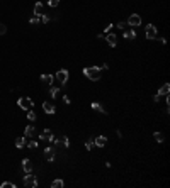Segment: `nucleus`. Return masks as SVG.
Listing matches in <instances>:
<instances>
[{
  "label": "nucleus",
  "instance_id": "obj_1",
  "mask_svg": "<svg viewBox=\"0 0 170 188\" xmlns=\"http://www.w3.org/2000/svg\"><path fill=\"white\" fill-rule=\"evenodd\" d=\"M84 75L89 78V80H92V81H99V80H101V70H99L97 66L84 68Z\"/></svg>",
  "mask_w": 170,
  "mask_h": 188
},
{
  "label": "nucleus",
  "instance_id": "obj_2",
  "mask_svg": "<svg viewBox=\"0 0 170 188\" xmlns=\"http://www.w3.org/2000/svg\"><path fill=\"white\" fill-rule=\"evenodd\" d=\"M17 105L22 108V110H31L32 108V105H34V102H32V98H29V97H20L19 100H17Z\"/></svg>",
  "mask_w": 170,
  "mask_h": 188
},
{
  "label": "nucleus",
  "instance_id": "obj_3",
  "mask_svg": "<svg viewBox=\"0 0 170 188\" xmlns=\"http://www.w3.org/2000/svg\"><path fill=\"white\" fill-rule=\"evenodd\" d=\"M22 181H24V186L27 188H36L38 186V178L34 176V175L27 173V176H22Z\"/></svg>",
  "mask_w": 170,
  "mask_h": 188
},
{
  "label": "nucleus",
  "instance_id": "obj_4",
  "mask_svg": "<svg viewBox=\"0 0 170 188\" xmlns=\"http://www.w3.org/2000/svg\"><path fill=\"white\" fill-rule=\"evenodd\" d=\"M53 143H55V148L56 149H65V148H68L70 146V139L66 136H61V137H55V141H53Z\"/></svg>",
  "mask_w": 170,
  "mask_h": 188
},
{
  "label": "nucleus",
  "instance_id": "obj_5",
  "mask_svg": "<svg viewBox=\"0 0 170 188\" xmlns=\"http://www.w3.org/2000/svg\"><path fill=\"white\" fill-rule=\"evenodd\" d=\"M126 24H128L129 27H138V26H141V17H140V14H131Z\"/></svg>",
  "mask_w": 170,
  "mask_h": 188
},
{
  "label": "nucleus",
  "instance_id": "obj_6",
  "mask_svg": "<svg viewBox=\"0 0 170 188\" xmlns=\"http://www.w3.org/2000/svg\"><path fill=\"white\" fill-rule=\"evenodd\" d=\"M145 34H146V39H155L156 37V34H158V32H156V27L153 26V24H148L146 27H145Z\"/></svg>",
  "mask_w": 170,
  "mask_h": 188
},
{
  "label": "nucleus",
  "instance_id": "obj_7",
  "mask_svg": "<svg viewBox=\"0 0 170 188\" xmlns=\"http://www.w3.org/2000/svg\"><path fill=\"white\" fill-rule=\"evenodd\" d=\"M68 76H70V75H68L66 70H58V71H56V80L60 81L61 85H65V83L68 81Z\"/></svg>",
  "mask_w": 170,
  "mask_h": 188
},
{
  "label": "nucleus",
  "instance_id": "obj_8",
  "mask_svg": "<svg viewBox=\"0 0 170 188\" xmlns=\"http://www.w3.org/2000/svg\"><path fill=\"white\" fill-rule=\"evenodd\" d=\"M39 137H41L43 141H48V143H53V141H55V134L51 132V129H44V131L41 132Z\"/></svg>",
  "mask_w": 170,
  "mask_h": 188
},
{
  "label": "nucleus",
  "instance_id": "obj_9",
  "mask_svg": "<svg viewBox=\"0 0 170 188\" xmlns=\"http://www.w3.org/2000/svg\"><path fill=\"white\" fill-rule=\"evenodd\" d=\"M123 36H124V39H128V41H133L136 37V31L133 27H126L123 31Z\"/></svg>",
  "mask_w": 170,
  "mask_h": 188
},
{
  "label": "nucleus",
  "instance_id": "obj_10",
  "mask_svg": "<svg viewBox=\"0 0 170 188\" xmlns=\"http://www.w3.org/2000/svg\"><path fill=\"white\" fill-rule=\"evenodd\" d=\"M106 41H107V44L112 46V48L118 46V36L112 34V32H107V34H106Z\"/></svg>",
  "mask_w": 170,
  "mask_h": 188
},
{
  "label": "nucleus",
  "instance_id": "obj_11",
  "mask_svg": "<svg viewBox=\"0 0 170 188\" xmlns=\"http://www.w3.org/2000/svg\"><path fill=\"white\" fill-rule=\"evenodd\" d=\"M55 154H56V148H46L44 149V158H46V161H49V163L55 159Z\"/></svg>",
  "mask_w": 170,
  "mask_h": 188
},
{
  "label": "nucleus",
  "instance_id": "obj_12",
  "mask_svg": "<svg viewBox=\"0 0 170 188\" xmlns=\"http://www.w3.org/2000/svg\"><path fill=\"white\" fill-rule=\"evenodd\" d=\"M22 168H24V171L26 173H32V170H34V164L31 163V159H22Z\"/></svg>",
  "mask_w": 170,
  "mask_h": 188
},
{
  "label": "nucleus",
  "instance_id": "obj_13",
  "mask_svg": "<svg viewBox=\"0 0 170 188\" xmlns=\"http://www.w3.org/2000/svg\"><path fill=\"white\" fill-rule=\"evenodd\" d=\"M94 143H95L97 148H104V146L107 144V137H106V136H97V137L94 139Z\"/></svg>",
  "mask_w": 170,
  "mask_h": 188
},
{
  "label": "nucleus",
  "instance_id": "obj_14",
  "mask_svg": "<svg viewBox=\"0 0 170 188\" xmlns=\"http://www.w3.org/2000/svg\"><path fill=\"white\" fill-rule=\"evenodd\" d=\"M168 93H170V85L168 83H163V85L160 86V90H158V95L160 97H167Z\"/></svg>",
  "mask_w": 170,
  "mask_h": 188
},
{
  "label": "nucleus",
  "instance_id": "obj_15",
  "mask_svg": "<svg viewBox=\"0 0 170 188\" xmlns=\"http://www.w3.org/2000/svg\"><path fill=\"white\" fill-rule=\"evenodd\" d=\"M43 108H44V112H46V114H51V115L56 112V107L53 105V103H49V102H44V103H43Z\"/></svg>",
  "mask_w": 170,
  "mask_h": 188
},
{
  "label": "nucleus",
  "instance_id": "obj_16",
  "mask_svg": "<svg viewBox=\"0 0 170 188\" xmlns=\"http://www.w3.org/2000/svg\"><path fill=\"white\" fill-rule=\"evenodd\" d=\"M53 80H55L53 75H41V81L46 83V85H53Z\"/></svg>",
  "mask_w": 170,
  "mask_h": 188
},
{
  "label": "nucleus",
  "instance_id": "obj_17",
  "mask_svg": "<svg viewBox=\"0 0 170 188\" xmlns=\"http://www.w3.org/2000/svg\"><path fill=\"white\" fill-rule=\"evenodd\" d=\"M24 136H26V137H34V136H36L34 125H27V127H26V132H24Z\"/></svg>",
  "mask_w": 170,
  "mask_h": 188
},
{
  "label": "nucleus",
  "instance_id": "obj_18",
  "mask_svg": "<svg viewBox=\"0 0 170 188\" xmlns=\"http://www.w3.org/2000/svg\"><path fill=\"white\" fill-rule=\"evenodd\" d=\"M43 3L41 2H36V5H34V15H38V17H41V15H43Z\"/></svg>",
  "mask_w": 170,
  "mask_h": 188
},
{
  "label": "nucleus",
  "instance_id": "obj_19",
  "mask_svg": "<svg viewBox=\"0 0 170 188\" xmlns=\"http://www.w3.org/2000/svg\"><path fill=\"white\" fill-rule=\"evenodd\" d=\"M26 143H27V141H26V136H24V137H17V139H15V148L22 149L24 146H26Z\"/></svg>",
  "mask_w": 170,
  "mask_h": 188
},
{
  "label": "nucleus",
  "instance_id": "obj_20",
  "mask_svg": "<svg viewBox=\"0 0 170 188\" xmlns=\"http://www.w3.org/2000/svg\"><path fill=\"white\" fill-rule=\"evenodd\" d=\"M92 108H94V110H97V112H101V114H107V110L99 102H92Z\"/></svg>",
  "mask_w": 170,
  "mask_h": 188
},
{
  "label": "nucleus",
  "instance_id": "obj_21",
  "mask_svg": "<svg viewBox=\"0 0 170 188\" xmlns=\"http://www.w3.org/2000/svg\"><path fill=\"white\" fill-rule=\"evenodd\" d=\"M63 186H65L63 180H53L51 181V188H63Z\"/></svg>",
  "mask_w": 170,
  "mask_h": 188
},
{
  "label": "nucleus",
  "instance_id": "obj_22",
  "mask_svg": "<svg viewBox=\"0 0 170 188\" xmlns=\"http://www.w3.org/2000/svg\"><path fill=\"white\" fill-rule=\"evenodd\" d=\"M153 137H155V141H156V143H163V141H165L163 132H160V131H156L155 134H153Z\"/></svg>",
  "mask_w": 170,
  "mask_h": 188
},
{
  "label": "nucleus",
  "instance_id": "obj_23",
  "mask_svg": "<svg viewBox=\"0 0 170 188\" xmlns=\"http://www.w3.org/2000/svg\"><path fill=\"white\" fill-rule=\"evenodd\" d=\"M58 93H60V88H56V86H49V95H51V98H56Z\"/></svg>",
  "mask_w": 170,
  "mask_h": 188
},
{
  "label": "nucleus",
  "instance_id": "obj_24",
  "mask_svg": "<svg viewBox=\"0 0 170 188\" xmlns=\"http://www.w3.org/2000/svg\"><path fill=\"white\" fill-rule=\"evenodd\" d=\"M94 148H95L94 139H87V141H85V149H87V151H92Z\"/></svg>",
  "mask_w": 170,
  "mask_h": 188
},
{
  "label": "nucleus",
  "instance_id": "obj_25",
  "mask_svg": "<svg viewBox=\"0 0 170 188\" xmlns=\"http://www.w3.org/2000/svg\"><path fill=\"white\" fill-rule=\"evenodd\" d=\"M39 22H41V17H38V15H34V17H31V20H29V24H31V26H38Z\"/></svg>",
  "mask_w": 170,
  "mask_h": 188
},
{
  "label": "nucleus",
  "instance_id": "obj_26",
  "mask_svg": "<svg viewBox=\"0 0 170 188\" xmlns=\"http://www.w3.org/2000/svg\"><path fill=\"white\" fill-rule=\"evenodd\" d=\"M26 144H27L29 149H36V148H38V141H29V143H26Z\"/></svg>",
  "mask_w": 170,
  "mask_h": 188
},
{
  "label": "nucleus",
  "instance_id": "obj_27",
  "mask_svg": "<svg viewBox=\"0 0 170 188\" xmlns=\"http://www.w3.org/2000/svg\"><path fill=\"white\" fill-rule=\"evenodd\" d=\"M0 188H15L14 183H10V181H3L2 185H0Z\"/></svg>",
  "mask_w": 170,
  "mask_h": 188
},
{
  "label": "nucleus",
  "instance_id": "obj_28",
  "mask_svg": "<svg viewBox=\"0 0 170 188\" xmlns=\"http://www.w3.org/2000/svg\"><path fill=\"white\" fill-rule=\"evenodd\" d=\"M27 119H29V120H31V122H32V120H36V119H38V117H36V114H34V112H32V110H27Z\"/></svg>",
  "mask_w": 170,
  "mask_h": 188
},
{
  "label": "nucleus",
  "instance_id": "obj_29",
  "mask_svg": "<svg viewBox=\"0 0 170 188\" xmlns=\"http://www.w3.org/2000/svg\"><path fill=\"white\" fill-rule=\"evenodd\" d=\"M48 5L49 7H58L60 5V0H48Z\"/></svg>",
  "mask_w": 170,
  "mask_h": 188
},
{
  "label": "nucleus",
  "instance_id": "obj_30",
  "mask_svg": "<svg viewBox=\"0 0 170 188\" xmlns=\"http://www.w3.org/2000/svg\"><path fill=\"white\" fill-rule=\"evenodd\" d=\"M7 32V26L5 24H0V36H3Z\"/></svg>",
  "mask_w": 170,
  "mask_h": 188
},
{
  "label": "nucleus",
  "instance_id": "obj_31",
  "mask_svg": "<svg viewBox=\"0 0 170 188\" xmlns=\"http://www.w3.org/2000/svg\"><path fill=\"white\" fill-rule=\"evenodd\" d=\"M41 22H43V24H48L49 22V15H41Z\"/></svg>",
  "mask_w": 170,
  "mask_h": 188
},
{
  "label": "nucleus",
  "instance_id": "obj_32",
  "mask_svg": "<svg viewBox=\"0 0 170 188\" xmlns=\"http://www.w3.org/2000/svg\"><path fill=\"white\" fill-rule=\"evenodd\" d=\"M63 102L66 103V105H70V103H72V100H70L68 95H63Z\"/></svg>",
  "mask_w": 170,
  "mask_h": 188
},
{
  "label": "nucleus",
  "instance_id": "obj_33",
  "mask_svg": "<svg viewBox=\"0 0 170 188\" xmlns=\"http://www.w3.org/2000/svg\"><path fill=\"white\" fill-rule=\"evenodd\" d=\"M118 27L121 29V31H124V29L128 27V24H126V22H119V24H118Z\"/></svg>",
  "mask_w": 170,
  "mask_h": 188
},
{
  "label": "nucleus",
  "instance_id": "obj_34",
  "mask_svg": "<svg viewBox=\"0 0 170 188\" xmlns=\"http://www.w3.org/2000/svg\"><path fill=\"white\" fill-rule=\"evenodd\" d=\"M97 68H99V70H101V71H104V70H107V68H109V66H107V65H106V63H104V65H101V66H97Z\"/></svg>",
  "mask_w": 170,
  "mask_h": 188
},
{
  "label": "nucleus",
  "instance_id": "obj_35",
  "mask_svg": "<svg viewBox=\"0 0 170 188\" xmlns=\"http://www.w3.org/2000/svg\"><path fill=\"white\" fill-rule=\"evenodd\" d=\"M112 27H114V26H112V24H109V26H107V27H106V34H107V32H109V31H111V29H112Z\"/></svg>",
  "mask_w": 170,
  "mask_h": 188
},
{
  "label": "nucleus",
  "instance_id": "obj_36",
  "mask_svg": "<svg viewBox=\"0 0 170 188\" xmlns=\"http://www.w3.org/2000/svg\"><path fill=\"white\" fill-rule=\"evenodd\" d=\"M153 100H155V102H160V95H158V93H156V95H155V97H153Z\"/></svg>",
  "mask_w": 170,
  "mask_h": 188
}]
</instances>
